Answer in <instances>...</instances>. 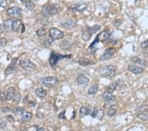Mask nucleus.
<instances>
[{
    "label": "nucleus",
    "mask_w": 148,
    "mask_h": 131,
    "mask_svg": "<svg viewBox=\"0 0 148 131\" xmlns=\"http://www.w3.org/2000/svg\"><path fill=\"white\" fill-rule=\"evenodd\" d=\"M59 11V6L57 4L46 5L42 7V14L44 17L47 18L55 15Z\"/></svg>",
    "instance_id": "1"
},
{
    "label": "nucleus",
    "mask_w": 148,
    "mask_h": 131,
    "mask_svg": "<svg viewBox=\"0 0 148 131\" xmlns=\"http://www.w3.org/2000/svg\"><path fill=\"white\" fill-rule=\"evenodd\" d=\"M132 61L134 62V63L136 64H139V65H143V66H147L146 65V62L144 60L140 59V58H137V57H134V58H132Z\"/></svg>",
    "instance_id": "23"
},
{
    "label": "nucleus",
    "mask_w": 148,
    "mask_h": 131,
    "mask_svg": "<svg viewBox=\"0 0 148 131\" xmlns=\"http://www.w3.org/2000/svg\"><path fill=\"white\" fill-rule=\"evenodd\" d=\"M89 131H97V130H89Z\"/></svg>",
    "instance_id": "45"
},
{
    "label": "nucleus",
    "mask_w": 148,
    "mask_h": 131,
    "mask_svg": "<svg viewBox=\"0 0 148 131\" xmlns=\"http://www.w3.org/2000/svg\"><path fill=\"white\" fill-rule=\"evenodd\" d=\"M7 43V40L5 38H0V46L2 47H3V46H6Z\"/></svg>",
    "instance_id": "36"
},
{
    "label": "nucleus",
    "mask_w": 148,
    "mask_h": 131,
    "mask_svg": "<svg viewBox=\"0 0 148 131\" xmlns=\"http://www.w3.org/2000/svg\"><path fill=\"white\" fill-rule=\"evenodd\" d=\"M50 36L53 40H59L64 37V32L57 28H51L50 30Z\"/></svg>",
    "instance_id": "7"
},
{
    "label": "nucleus",
    "mask_w": 148,
    "mask_h": 131,
    "mask_svg": "<svg viewBox=\"0 0 148 131\" xmlns=\"http://www.w3.org/2000/svg\"><path fill=\"white\" fill-rule=\"evenodd\" d=\"M65 111H64L63 112L61 113L59 115V116H58V118H59V119H66V117H65Z\"/></svg>",
    "instance_id": "40"
},
{
    "label": "nucleus",
    "mask_w": 148,
    "mask_h": 131,
    "mask_svg": "<svg viewBox=\"0 0 148 131\" xmlns=\"http://www.w3.org/2000/svg\"><path fill=\"white\" fill-rule=\"evenodd\" d=\"M80 113L81 115H87L90 113V110L86 107H82L80 109Z\"/></svg>",
    "instance_id": "27"
},
{
    "label": "nucleus",
    "mask_w": 148,
    "mask_h": 131,
    "mask_svg": "<svg viewBox=\"0 0 148 131\" xmlns=\"http://www.w3.org/2000/svg\"><path fill=\"white\" fill-rule=\"evenodd\" d=\"M20 99H21V95L19 92H16L14 95L13 99V101L15 103H19L20 101Z\"/></svg>",
    "instance_id": "32"
},
{
    "label": "nucleus",
    "mask_w": 148,
    "mask_h": 131,
    "mask_svg": "<svg viewBox=\"0 0 148 131\" xmlns=\"http://www.w3.org/2000/svg\"><path fill=\"white\" fill-rule=\"evenodd\" d=\"M2 111L3 113H7L9 112L10 111L9 107H3V108L2 109Z\"/></svg>",
    "instance_id": "41"
},
{
    "label": "nucleus",
    "mask_w": 148,
    "mask_h": 131,
    "mask_svg": "<svg viewBox=\"0 0 148 131\" xmlns=\"http://www.w3.org/2000/svg\"><path fill=\"white\" fill-rule=\"evenodd\" d=\"M128 69L130 72L135 74H140L143 73L144 71V68L138 66L137 65H129L128 67Z\"/></svg>",
    "instance_id": "13"
},
{
    "label": "nucleus",
    "mask_w": 148,
    "mask_h": 131,
    "mask_svg": "<svg viewBox=\"0 0 148 131\" xmlns=\"http://www.w3.org/2000/svg\"><path fill=\"white\" fill-rule=\"evenodd\" d=\"M100 28H101V26L98 25H94L93 26V27H90V28H89L88 29H87V31L90 32L91 34H93V33H95V32H97V31H99Z\"/></svg>",
    "instance_id": "30"
},
{
    "label": "nucleus",
    "mask_w": 148,
    "mask_h": 131,
    "mask_svg": "<svg viewBox=\"0 0 148 131\" xmlns=\"http://www.w3.org/2000/svg\"><path fill=\"white\" fill-rule=\"evenodd\" d=\"M40 81L43 85L47 87V88H53V87L57 85L58 83H59V80L53 76L42 77V78H41Z\"/></svg>",
    "instance_id": "3"
},
{
    "label": "nucleus",
    "mask_w": 148,
    "mask_h": 131,
    "mask_svg": "<svg viewBox=\"0 0 148 131\" xmlns=\"http://www.w3.org/2000/svg\"><path fill=\"white\" fill-rule=\"evenodd\" d=\"M103 99L105 101L110 102L113 101L115 99V96L113 95V93H109L108 91H105L103 94Z\"/></svg>",
    "instance_id": "17"
},
{
    "label": "nucleus",
    "mask_w": 148,
    "mask_h": 131,
    "mask_svg": "<svg viewBox=\"0 0 148 131\" xmlns=\"http://www.w3.org/2000/svg\"><path fill=\"white\" fill-rule=\"evenodd\" d=\"M32 115L31 113L24 111L23 115H21V120L24 122H28L30 120V119H32Z\"/></svg>",
    "instance_id": "21"
},
{
    "label": "nucleus",
    "mask_w": 148,
    "mask_h": 131,
    "mask_svg": "<svg viewBox=\"0 0 148 131\" xmlns=\"http://www.w3.org/2000/svg\"><path fill=\"white\" fill-rule=\"evenodd\" d=\"M116 50L114 48H109L105 51V52L100 56V60L101 61H106L107 60L110 59L113 54L115 53Z\"/></svg>",
    "instance_id": "8"
},
{
    "label": "nucleus",
    "mask_w": 148,
    "mask_h": 131,
    "mask_svg": "<svg viewBox=\"0 0 148 131\" xmlns=\"http://www.w3.org/2000/svg\"><path fill=\"white\" fill-rule=\"evenodd\" d=\"M35 93L36 96L40 99H43L47 95V91L46 89H43V88H38L36 89Z\"/></svg>",
    "instance_id": "18"
},
{
    "label": "nucleus",
    "mask_w": 148,
    "mask_h": 131,
    "mask_svg": "<svg viewBox=\"0 0 148 131\" xmlns=\"http://www.w3.org/2000/svg\"><path fill=\"white\" fill-rule=\"evenodd\" d=\"M7 14L11 17H18L21 14L22 9L19 7H11L7 9Z\"/></svg>",
    "instance_id": "9"
},
{
    "label": "nucleus",
    "mask_w": 148,
    "mask_h": 131,
    "mask_svg": "<svg viewBox=\"0 0 148 131\" xmlns=\"http://www.w3.org/2000/svg\"><path fill=\"white\" fill-rule=\"evenodd\" d=\"M23 3H24L25 7H26V9H28L32 10L34 9V4L31 1H24V2H23Z\"/></svg>",
    "instance_id": "26"
},
{
    "label": "nucleus",
    "mask_w": 148,
    "mask_h": 131,
    "mask_svg": "<svg viewBox=\"0 0 148 131\" xmlns=\"http://www.w3.org/2000/svg\"><path fill=\"white\" fill-rule=\"evenodd\" d=\"M75 25H76V21L74 20H69L62 24L63 27H64L66 28H68V29L73 28Z\"/></svg>",
    "instance_id": "20"
},
{
    "label": "nucleus",
    "mask_w": 148,
    "mask_h": 131,
    "mask_svg": "<svg viewBox=\"0 0 148 131\" xmlns=\"http://www.w3.org/2000/svg\"><path fill=\"white\" fill-rule=\"evenodd\" d=\"M117 113V109L115 108V105L111 106V107H109V110L107 111V115L109 117H113Z\"/></svg>",
    "instance_id": "25"
},
{
    "label": "nucleus",
    "mask_w": 148,
    "mask_h": 131,
    "mask_svg": "<svg viewBox=\"0 0 148 131\" xmlns=\"http://www.w3.org/2000/svg\"><path fill=\"white\" fill-rule=\"evenodd\" d=\"M100 75L101 77H106L107 79H112L115 76L116 69L113 65H108L103 67L100 70Z\"/></svg>",
    "instance_id": "2"
},
{
    "label": "nucleus",
    "mask_w": 148,
    "mask_h": 131,
    "mask_svg": "<svg viewBox=\"0 0 148 131\" xmlns=\"http://www.w3.org/2000/svg\"><path fill=\"white\" fill-rule=\"evenodd\" d=\"M97 113H98V110L96 109H95L94 110L93 112H92V113H91V115H92V117H94V118L97 117Z\"/></svg>",
    "instance_id": "39"
},
{
    "label": "nucleus",
    "mask_w": 148,
    "mask_h": 131,
    "mask_svg": "<svg viewBox=\"0 0 148 131\" xmlns=\"http://www.w3.org/2000/svg\"><path fill=\"white\" fill-rule=\"evenodd\" d=\"M17 61V58H14V59L13 60L12 62H11V63L9 65L8 67L6 68V70H5V75H6V76H9V74H13L15 72V65H16Z\"/></svg>",
    "instance_id": "12"
},
{
    "label": "nucleus",
    "mask_w": 148,
    "mask_h": 131,
    "mask_svg": "<svg viewBox=\"0 0 148 131\" xmlns=\"http://www.w3.org/2000/svg\"><path fill=\"white\" fill-rule=\"evenodd\" d=\"M46 30H45L43 28H39V29L36 31L37 35L40 37H43V36H45L46 35Z\"/></svg>",
    "instance_id": "33"
},
{
    "label": "nucleus",
    "mask_w": 148,
    "mask_h": 131,
    "mask_svg": "<svg viewBox=\"0 0 148 131\" xmlns=\"http://www.w3.org/2000/svg\"><path fill=\"white\" fill-rule=\"evenodd\" d=\"M7 6V0H0V9H6Z\"/></svg>",
    "instance_id": "34"
},
{
    "label": "nucleus",
    "mask_w": 148,
    "mask_h": 131,
    "mask_svg": "<svg viewBox=\"0 0 148 131\" xmlns=\"http://www.w3.org/2000/svg\"><path fill=\"white\" fill-rule=\"evenodd\" d=\"M141 46L143 48H148V39H147L146 41H144L143 42H141Z\"/></svg>",
    "instance_id": "37"
},
{
    "label": "nucleus",
    "mask_w": 148,
    "mask_h": 131,
    "mask_svg": "<svg viewBox=\"0 0 148 131\" xmlns=\"http://www.w3.org/2000/svg\"><path fill=\"white\" fill-rule=\"evenodd\" d=\"M86 8H87V4L86 3H80L75 4L73 7H70V9L72 10L73 11H77V12L82 13L84 11H85Z\"/></svg>",
    "instance_id": "11"
},
{
    "label": "nucleus",
    "mask_w": 148,
    "mask_h": 131,
    "mask_svg": "<svg viewBox=\"0 0 148 131\" xmlns=\"http://www.w3.org/2000/svg\"><path fill=\"white\" fill-rule=\"evenodd\" d=\"M117 84H112L111 85H109V86L107 87V91L109 92V93H113V92L114 91L116 90V89H117Z\"/></svg>",
    "instance_id": "31"
},
{
    "label": "nucleus",
    "mask_w": 148,
    "mask_h": 131,
    "mask_svg": "<svg viewBox=\"0 0 148 131\" xmlns=\"http://www.w3.org/2000/svg\"><path fill=\"white\" fill-rule=\"evenodd\" d=\"M4 28H3V27L2 25L0 24V35L2 34H3V32H4Z\"/></svg>",
    "instance_id": "44"
},
{
    "label": "nucleus",
    "mask_w": 148,
    "mask_h": 131,
    "mask_svg": "<svg viewBox=\"0 0 148 131\" xmlns=\"http://www.w3.org/2000/svg\"><path fill=\"white\" fill-rule=\"evenodd\" d=\"M91 36H92V34H91L90 32H89L88 31H86L85 32H83V34H82V38L84 41H87L90 40V38H91Z\"/></svg>",
    "instance_id": "29"
},
{
    "label": "nucleus",
    "mask_w": 148,
    "mask_h": 131,
    "mask_svg": "<svg viewBox=\"0 0 148 131\" xmlns=\"http://www.w3.org/2000/svg\"><path fill=\"white\" fill-rule=\"evenodd\" d=\"M78 64L80 66H89V65L94 64L95 62L94 61H92V60L88 59L87 58L81 57V58H80L79 60H78Z\"/></svg>",
    "instance_id": "14"
},
{
    "label": "nucleus",
    "mask_w": 148,
    "mask_h": 131,
    "mask_svg": "<svg viewBox=\"0 0 148 131\" xmlns=\"http://www.w3.org/2000/svg\"><path fill=\"white\" fill-rule=\"evenodd\" d=\"M109 37H110V32L107 30H105V31H102L101 33L98 34L96 37V39L92 43V45H90V48H92L96 44H97L99 42H104V41H107V39H109Z\"/></svg>",
    "instance_id": "6"
},
{
    "label": "nucleus",
    "mask_w": 148,
    "mask_h": 131,
    "mask_svg": "<svg viewBox=\"0 0 148 131\" xmlns=\"http://www.w3.org/2000/svg\"><path fill=\"white\" fill-rule=\"evenodd\" d=\"M6 119H7V120H8L9 122H10V123H13V122L15 121V119H14L13 117L11 116V115H7V116H6Z\"/></svg>",
    "instance_id": "38"
},
{
    "label": "nucleus",
    "mask_w": 148,
    "mask_h": 131,
    "mask_svg": "<svg viewBox=\"0 0 148 131\" xmlns=\"http://www.w3.org/2000/svg\"><path fill=\"white\" fill-rule=\"evenodd\" d=\"M20 66L23 69H24V70L28 71V72H32L34 71V70H36V65L34 63H33L32 62H31L29 60L26 59H23L21 60L20 61Z\"/></svg>",
    "instance_id": "4"
},
{
    "label": "nucleus",
    "mask_w": 148,
    "mask_h": 131,
    "mask_svg": "<svg viewBox=\"0 0 148 131\" xmlns=\"http://www.w3.org/2000/svg\"><path fill=\"white\" fill-rule=\"evenodd\" d=\"M101 115H103V112L102 110H100V111H98V113H97V117L100 120V119H102V118H103V117L101 116Z\"/></svg>",
    "instance_id": "42"
},
{
    "label": "nucleus",
    "mask_w": 148,
    "mask_h": 131,
    "mask_svg": "<svg viewBox=\"0 0 148 131\" xmlns=\"http://www.w3.org/2000/svg\"><path fill=\"white\" fill-rule=\"evenodd\" d=\"M13 112L16 115H22L23 114V113L24 112V110L23 108H21V107H17L13 109Z\"/></svg>",
    "instance_id": "28"
},
{
    "label": "nucleus",
    "mask_w": 148,
    "mask_h": 131,
    "mask_svg": "<svg viewBox=\"0 0 148 131\" xmlns=\"http://www.w3.org/2000/svg\"><path fill=\"white\" fill-rule=\"evenodd\" d=\"M23 27V24L22 22L19 19L14 21L13 25V31L15 32H18L19 30L21 28V27Z\"/></svg>",
    "instance_id": "19"
},
{
    "label": "nucleus",
    "mask_w": 148,
    "mask_h": 131,
    "mask_svg": "<svg viewBox=\"0 0 148 131\" xmlns=\"http://www.w3.org/2000/svg\"><path fill=\"white\" fill-rule=\"evenodd\" d=\"M15 93H16V91H15V88H13V87H10V88L7 89V91H6V100L7 101L13 100Z\"/></svg>",
    "instance_id": "16"
},
{
    "label": "nucleus",
    "mask_w": 148,
    "mask_h": 131,
    "mask_svg": "<svg viewBox=\"0 0 148 131\" xmlns=\"http://www.w3.org/2000/svg\"><path fill=\"white\" fill-rule=\"evenodd\" d=\"M14 21L12 19H9L3 22V28L7 32H9L13 30V25Z\"/></svg>",
    "instance_id": "15"
},
{
    "label": "nucleus",
    "mask_w": 148,
    "mask_h": 131,
    "mask_svg": "<svg viewBox=\"0 0 148 131\" xmlns=\"http://www.w3.org/2000/svg\"><path fill=\"white\" fill-rule=\"evenodd\" d=\"M138 117L143 120H148V111L140 113L139 114H138Z\"/></svg>",
    "instance_id": "24"
},
{
    "label": "nucleus",
    "mask_w": 148,
    "mask_h": 131,
    "mask_svg": "<svg viewBox=\"0 0 148 131\" xmlns=\"http://www.w3.org/2000/svg\"><path fill=\"white\" fill-rule=\"evenodd\" d=\"M99 89V85L97 84H95V85H92L91 88H90L87 90V93L89 95H94L98 91Z\"/></svg>",
    "instance_id": "22"
},
{
    "label": "nucleus",
    "mask_w": 148,
    "mask_h": 131,
    "mask_svg": "<svg viewBox=\"0 0 148 131\" xmlns=\"http://www.w3.org/2000/svg\"><path fill=\"white\" fill-rule=\"evenodd\" d=\"M0 99H2V100H3V101L6 100V93H2V92H0Z\"/></svg>",
    "instance_id": "43"
},
{
    "label": "nucleus",
    "mask_w": 148,
    "mask_h": 131,
    "mask_svg": "<svg viewBox=\"0 0 148 131\" xmlns=\"http://www.w3.org/2000/svg\"><path fill=\"white\" fill-rule=\"evenodd\" d=\"M7 126L6 121L0 117V128H5Z\"/></svg>",
    "instance_id": "35"
},
{
    "label": "nucleus",
    "mask_w": 148,
    "mask_h": 131,
    "mask_svg": "<svg viewBox=\"0 0 148 131\" xmlns=\"http://www.w3.org/2000/svg\"><path fill=\"white\" fill-rule=\"evenodd\" d=\"M77 84L80 86L85 87L89 84V79L83 74H80L76 78Z\"/></svg>",
    "instance_id": "10"
},
{
    "label": "nucleus",
    "mask_w": 148,
    "mask_h": 131,
    "mask_svg": "<svg viewBox=\"0 0 148 131\" xmlns=\"http://www.w3.org/2000/svg\"><path fill=\"white\" fill-rule=\"evenodd\" d=\"M70 57H71V55H70V54H67V55H61V54H59L51 53L50 58V64L52 67H55L59 60L64 59V58H70Z\"/></svg>",
    "instance_id": "5"
}]
</instances>
